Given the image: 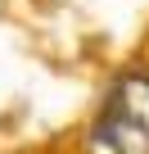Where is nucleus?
Instances as JSON below:
<instances>
[{
    "mask_svg": "<svg viewBox=\"0 0 149 154\" xmlns=\"http://www.w3.org/2000/svg\"><path fill=\"white\" fill-rule=\"evenodd\" d=\"M104 140L113 154H149V131L136 118H127L118 104H109V113H104Z\"/></svg>",
    "mask_w": 149,
    "mask_h": 154,
    "instance_id": "nucleus-1",
    "label": "nucleus"
},
{
    "mask_svg": "<svg viewBox=\"0 0 149 154\" xmlns=\"http://www.w3.org/2000/svg\"><path fill=\"white\" fill-rule=\"evenodd\" d=\"M113 104L149 131V77H122V82H118V95H113Z\"/></svg>",
    "mask_w": 149,
    "mask_h": 154,
    "instance_id": "nucleus-2",
    "label": "nucleus"
}]
</instances>
